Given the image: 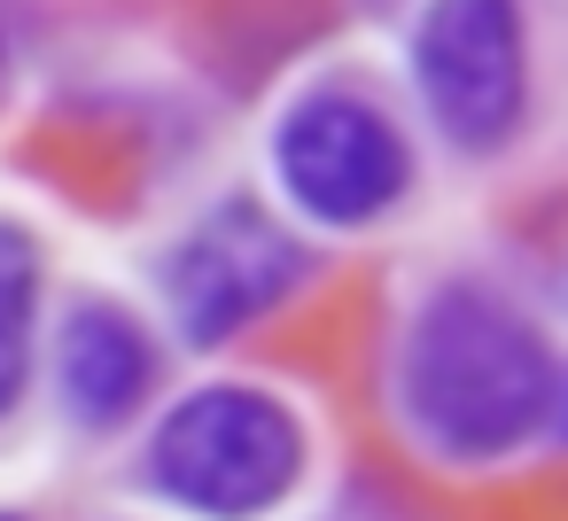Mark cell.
I'll use <instances>...</instances> for the list:
<instances>
[{"mask_svg":"<svg viewBox=\"0 0 568 521\" xmlns=\"http://www.w3.org/2000/svg\"><path fill=\"white\" fill-rule=\"evenodd\" d=\"M560 412V366L545 335L483 288H444L413 311L397 343V420L420 451L452 467H490L521 451Z\"/></svg>","mask_w":568,"mask_h":521,"instance_id":"1","label":"cell"},{"mask_svg":"<svg viewBox=\"0 0 568 521\" xmlns=\"http://www.w3.org/2000/svg\"><path fill=\"white\" fill-rule=\"evenodd\" d=\"M304 474V428L281 397L211 381L187 389L149 436V482L195 521H257Z\"/></svg>","mask_w":568,"mask_h":521,"instance_id":"2","label":"cell"},{"mask_svg":"<svg viewBox=\"0 0 568 521\" xmlns=\"http://www.w3.org/2000/svg\"><path fill=\"white\" fill-rule=\"evenodd\" d=\"M273 180H281L296 218H312L327 234H351V226H374V218H389L405 203L413 149L374 102L312 94L273 133Z\"/></svg>","mask_w":568,"mask_h":521,"instance_id":"3","label":"cell"},{"mask_svg":"<svg viewBox=\"0 0 568 521\" xmlns=\"http://www.w3.org/2000/svg\"><path fill=\"white\" fill-rule=\"evenodd\" d=\"M413 94L452 149H498L529 102V40L514 0H428L413 24Z\"/></svg>","mask_w":568,"mask_h":521,"instance_id":"4","label":"cell"},{"mask_svg":"<svg viewBox=\"0 0 568 521\" xmlns=\"http://www.w3.org/2000/svg\"><path fill=\"white\" fill-rule=\"evenodd\" d=\"M304 273H312V249L288 226H273L250 203H219L172 242L164 304H172V327L195 350H211V343H234L250 319H265Z\"/></svg>","mask_w":568,"mask_h":521,"instance_id":"5","label":"cell"},{"mask_svg":"<svg viewBox=\"0 0 568 521\" xmlns=\"http://www.w3.org/2000/svg\"><path fill=\"white\" fill-rule=\"evenodd\" d=\"M156 381V350L141 335V319H125L118 304H71V319L55 327V397L87 436H110L118 420L141 412Z\"/></svg>","mask_w":568,"mask_h":521,"instance_id":"6","label":"cell"},{"mask_svg":"<svg viewBox=\"0 0 568 521\" xmlns=\"http://www.w3.org/2000/svg\"><path fill=\"white\" fill-rule=\"evenodd\" d=\"M24 358H32V249H24V234H9V397L32 374Z\"/></svg>","mask_w":568,"mask_h":521,"instance_id":"7","label":"cell"},{"mask_svg":"<svg viewBox=\"0 0 568 521\" xmlns=\"http://www.w3.org/2000/svg\"><path fill=\"white\" fill-rule=\"evenodd\" d=\"M560 420H568V389H560Z\"/></svg>","mask_w":568,"mask_h":521,"instance_id":"8","label":"cell"}]
</instances>
